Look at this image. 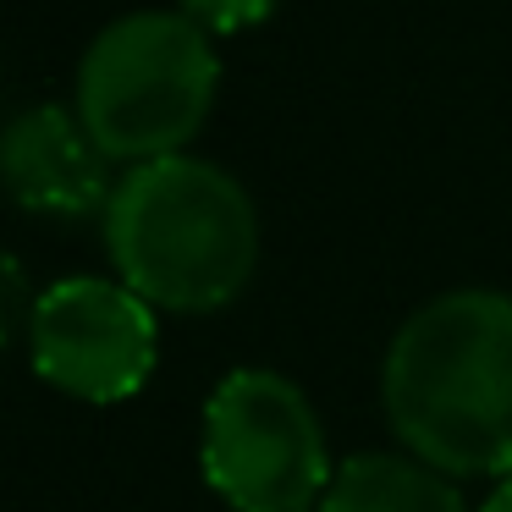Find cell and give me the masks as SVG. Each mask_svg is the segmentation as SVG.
<instances>
[{
	"label": "cell",
	"instance_id": "6da1fadb",
	"mask_svg": "<svg viewBox=\"0 0 512 512\" xmlns=\"http://www.w3.org/2000/svg\"><path fill=\"white\" fill-rule=\"evenodd\" d=\"M380 397L419 463L512 479V298L457 287L413 309L386 347Z\"/></svg>",
	"mask_w": 512,
	"mask_h": 512
},
{
	"label": "cell",
	"instance_id": "7a4b0ae2",
	"mask_svg": "<svg viewBox=\"0 0 512 512\" xmlns=\"http://www.w3.org/2000/svg\"><path fill=\"white\" fill-rule=\"evenodd\" d=\"M111 265L149 309L210 314L259 265V215L248 188L199 155L127 166L105 204Z\"/></svg>",
	"mask_w": 512,
	"mask_h": 512
},
{
	"label": "cell",
	"instance_id": "3957f363",
	"mask_svg": "<svg viewBox=\"0 0 512 512\" xmlns=\"http://www.w3.org/2000/svg\"><path fill=\"white\" fill-rule=\"evenodd\" d=\"M221 83L210 28L188 12H127L89 39L78 61V122L111 160L182 155Z\"/></svg>",
	"mask_w": 512,
	"mask_h": 512
},
{
	"label": "cell",
	"instance_id": "277c9868",
	"mask_svg": "<svg viewBox=\"0 0 512 512\" xmlns=\"http://www.w3.org/2000/svg\"><path fill=\"white\" fill-rule=\"evenodd\" d=\"M199 463L232 512H309L336 474L320 413L276 369H232L210 391Z\"/></svg>",
	"mask_w": 512,
	"mask_h": 512
},
{
	"label": "cell",
	"instance_id": "5b68a950",
	"mask_svg": "<svg viewBox=\"0 0 512 512\" xmlns=\"http://www.w3.org/2000/svg\"><path fill=\"white\" fill-rule=\"evenodd\" d=\"M34 369L78 402H127L155 375V309L127 281L67 276L39 292L28 320Z\"/></svg>",
	"mask_w": 512,
	"mask_h": 512
},
{
	"label": "cell",
	"instance_id": "8992f818",
	"mask_svg": "<svg viewBox=\"0 0 512 512\" xmlns=\"http://www.w3.org/2000/svg\"><path fill=\"white\" fill-rule=\"evenodd\" d=\"M0 188L45 221L105 215L116 182L111 155L89 138L78 111L67 105H28L0 127Z\"/></svg>",
	"mask_w": 512,
	"mask_h": 512
},
{
	"label": "cell",
	"instance_id": "52a82bcc",
	"mask_svg": "<svg viewBox=\"0 0 512 512\" xmlns=\"http://www.w3.org/2000/svg\"><path fill=\"white\" fill-rule=\"evenodd\" d=\"M320 512H468L452 474L402 452H358L331 474Z\"/></svg>",
	"mask_w": 512,
	"mask_h": 512
},
{
	"label": "cell",
	"instance_id": "ba28073f",
	"mask_svg": "<svg viewBox=\"0 0 512 512\" xmlns=\"http://www.w3.org/2000/svg\"><path fill=\"white\" fill-rule=\"evenodd\" d=\"M34 292H28V270L17 265V254H6L0 248V353L12 347L17 331H28V320H34Z\"/></svg>",
	"mask_w": 512,
	"mask_h": 512
},
{
	"label": "cell",
	"instance_id": "9c48e42d",
	"mask_svg": "<svg viewBox=\"0 0 512 512\" xmlns=\"http://www.w3.org/2000/svg\"><path fill=\"white\" fill-rule=\"evenodd\" d=\"M276 0H182V12L193 23H204L210 34H237L248 23H265Z\"/></svg>",
	"mask_w": 512,
	"mask_h": 512
},
{
	"label": "cell",
	"instance_id": "30bf717a",
	"mask_svg": "<svg viewBox=\"0 0 512 512\" xmlns=\"http://www.w3.org/2000/svg\"><path fill=\"white\" fill-rule=\"evenodd\" d=\"M479 512H512V479H501V485L485 496V507H479Z\"/></svg>",
	"mask_w": 512,
	"mask_h": 512
}]
</instances>
